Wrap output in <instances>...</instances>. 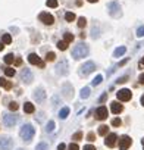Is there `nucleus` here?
<instances>
[{
  "label": "nucleus",
  "mask_w": 144,
  "mask_h": 150,
  "mask_svg": "<svg viewBox=\"0 0 144 150\" xmlns=\"http://www.w3.org/2000/svg\"><path fill=\"white\" fill-rule=\"evenodd\" d=\"M107 131H109V127H107V125H102V127L99 128V134H100V135H106Z\"/></svg>",
  "instance_id": "24"
},
{
  "label": "nucleus",
  "mask_w": 144,
  "mask_h": 150,
  "mask_svg": "<svg viewBox=\"0 0 144 150\" xmlns=\"http://www.w3.org/2000/svg\"><path fill=\"white\" fill-rule=\"evenodd\" d=\"M87 2H90V3H96V2H99V0H87Z\"/></svg>",
  "instance_id": "50"
},
{
  "label": "nucleus",
  "mask_w": 144,
  "mask_h": 150,
  "mask_svg": "<svg viewBox=\"0 0 144 150\" xmlns=\"http://www.w3.org/2000/svg\"><path fill=\"white\" fill-rule=\"evenodd\" d=\"M3 47H5V44H3L2 41H0V52H2V50H3Z\"/></svg>",
  "instance_id": "49"
},
{
  "label": "nucleus",
  "mask_w": 144,
  "mask_h": 150,
  "mask_svg": "<svg viewBox=\"0 0 144 150\" xmlns=\"http://www.w3.org/2000/svg\"><path fill=\"white\" fill-rule=\"evenodd\" d=\"M102 80H103V77H102V75H97V77L93 80V86L96 87V86H99L100 83H102Z\"/></svg>",
  "instance_id": "30"
},
{
  "label": "nucleus",
  "mask_w": 144,
  "mask_h": 150,
  "mask_svg": "<svg viewBox=\"0 0 144 150\" xmlns=\"http://www.w3.org/2000/svg\"><path fill=\"white\" fill-rule=\"evenodd\" d=\"M21 77H22V81L27 83V84H30V83L32 81V74H31V71H30L28 68H24V69H22Z\"/></svg>",
  "instance_id": "12"
},
{
  "label": "nucleus",
  "mask_w": 144,
  "mask_h": 150,
  "mask_svg": "<svg viewBox=\"0 0 144 150\" xmlns=\"http://www.w3.org/2000/svg\"><path fill=\"white\" fill-rule=\"evenodd\" d=\"M72 40H74V34H71V33H65V34H63V41L71 43Z\"/></svg>",
  "instance_id": "22"
},
{
  "label": "nucleus",
  "mask_w": 144,
  "mask_h": 150,
  "mask_svg": "<svg viewBox=\"0 0 144 150\" xmlns=\"http://www.w3.org/2000/svg\"><path fill=\"white\" fill-rule=\"evenodd\" d=\"M53 128H54V122H53V121H49V124H47V127H46V131L50 132V131H53Z\"/></svg>",
  "instance_id": "33"
},
{
  "label": "nucleus",
  "mask_w": 144,
  "mask_h": 150,
  "mask_svg": "<svg viewBox=\"0 0 144 150\" xmlns=\"http://www.w3.org/2000/svg\"><path fill=\"white\" fill-rule=\"evenodd\" d=\"M68 115H69V108H63V109L59 112V116H60L62 119H65Z\"/></svg>",
  "instance_id": "23"
},
{
  "label": "nucleus",
  "mask_w": 144,
  "mask_h": 150,
  "mask_svg": "<svg viewBox=\"0 0 144 150\" xmlns=\"http://www.w3.org/2000/svg\"><path fill=\"white\" fill-rule=\"evenodd\" d=\"M143 66H144V57L140 60V68H143Z\"/></svg>",
  "instance_id": "48"
},
{
  "label": "nucleus",
  "mask_w": 144,
  "mask_h": 150,
  "mask_svg": "<svg viewBox=\"0 0 144 150\" xmlns=\"http://www.w3.org/2000/svg\"><path fill=\"white\" fill-rule=\"evenodd\" d=\"M107 12H109V15H110V16H113V18L121 16V15H122L121 5H119L118 2H110V3L107 5Z\"/></svg>",
  "instance_id": "3"
},
{
  "label": "nucleus",
  "mask_w": 144,
  "mask_h": 150,
  "mask_svg": "<svg viewBox=\"0 0 144 150\" xmlns=\"http://www.w3.org/2000/svg\"><path fill=\"white\" fill-rule=\"evenodd\" d=\"M13 147V140L8 135L0 137V150H12Z\"/></svg>",
  "instance_id": "5"
},
{
  "label": "nucleus",
  "mask_w": 144,
  "mask_h": 150,
  "mask_svg": "<svg viewBox=\"0 0 144 150\" xmlns=\"http://www.w3.org/2000/svg\"><path fill=\"white\" fill-rule=\"evenodd\" d=\"M21 63H22V60H21V59H16V60H15V65H16V66H19Z\"/></svg>",
  "instance_id": "46"
},
{
  "label": "nucleus",
  "mask_w": 144,
  "mask_h": 150,
  "mask_svg": "<svg viewBox=\"0 0 144 150\" xmlns=\"http://www.w3.org/2000/svg\"><path fill=\"white\" fill-rule=\"evenodd\" d=\"M2 43H3V44H11V43H12V37H11L9 34H3Z\"/></svg>",
  "instance_id": "21"
},
{
  "label": "nucleus",
  "mask_w": 144,
  "mask_h": 150,
  "mask_svg": "<svg viewBox=\"0 0 144 150\" xmlns=\"http://www.w3.org/2000/svg\"><path fill=\"white\" fill-rule=\"evenodd\" d=\"M0 86H2V87H5V88H8V90L12 87V84H11V83H8L5 78H0Z\"/></svg>",
  "instance_id": "25"
},
{
  "label": "nucleus",
  "mask_w": 144,
  "mask_h": 150,
  "mask_svg": "<svg viewBox=\"0 0 144 150\" xmlns=\"http://www.w3.org/2000/svg\"><path fill=\"white\" fill-rule=\"evenodd\" d=\"M9 109H11V110H16V109H18V103L12 102V103L9 105Z\"/></svg>",
  "instance_id": "38"
},
{
  "label": "nucleus",
  "mask_w": 144,
  "mask_h": 150,
  "mask_svg": "<svg viewBox=\"0 0 144 150\" xmlns=\"http://www.w3.org/2000/svg\"><path fill=\"white\" fill-rule=\"evenodd\" d=\"M75 13L74 12H66V15H65V19L68 21V22H72V21H75Z\"/></svg>",
  "instance_id": "19"
},
{
  "label": "nucleus",
  "mask_w": 144,
  "mask_h": 150,
  "mask_svg": "<svg viewBox=\"0 0 144 150\" xmlns=\"http://www.w3.org/2000/svg\"><path fill=\"white\" fill-rule=\"evenodd\" d=\"M49 8H57V0H47V3H46Z\"/></svg>",
  "instance_id": "31"
},
{
  "label": "nucleus",
  "mask_w": 144,
  "mask_h": 150,
  "mask_svg": "<svg viewBox=\"0 0 144 150\" xmlns=\"http://www.w3.org/2000/svg\"><path fill=\"white\" fill-rule=\"evenodd\" d=\"M54 57H56V54H54L53 52H50V53H47V54H46V60H47V62L54 60Z\"/></svg>",
  "instance_id": "32"
},
{
  "label": "nucleus",
  "mask_w": 144,
  "mask_h": 150,
  "mask_svg": "<svg viewBox=\"0 0 144 150\" xmlns=\"http://www.w3.org/2000/svg\"><path fill=\"white\" fill-rule=\"evenodd\" d=\"M5 74L8 75V77H13V75H15V69L13 68H6L5 69Z\"/></svg>",
  "instance_id": "29"
},
{
  "label": "nucleus",
  "mask_w": 144,
  "mask_h": 150,
  "mask_svg": "<svg viewBox=\"0 0 144 150\" xmlns=\"http://www.w3.org/2000/svg\"><path fill=\"white\" fill-rule=\"evenodd\" d=\"M110 109H112L113 113H121V112L124 110V106H122L121 103H118V102H113L112 106H110Z\"/></svg>",
  "instance_id": "16"
},
{
  "label": "nucleus",
  "mask_w": 144,
  "mask_h": 150,
  "mask_svg": "<svg viewBox=\"0 0 144 150\" xmlns=\"http://www.w3.org/2000/svg\"><path fill=\"white\" fill-rule=\"evenodd\" d=\"M88 54V47L87 44H78L74 50H72V56H74V59H81V57H85Z\"/></svg>",
  "instance_id": "2"
},
{
  "label": "nucleus",
  "mask_w": 144,
  "mask_h": 150,
  "mask_svg": "<svg viewBox=\"0 0 144 150\" xmlns=\"http://www.w3.org/2000/svg\"><path fill=\"white\" fill-rule=\"evenodd\" d=\"M19 134H21V138L24 140V141H31V138L34 137V134H35V129H34V127L31 125V124H25L22 128H21V131H19Z\"/></svg>",
  "instance_id": "1"
},
{
  "label": "nucleus",
  "mask_w": 144,
  "mask_h": 150,
  "mask_svg": "<svg viewBox=\"0 0 144 150\" xmlns=\"http://www.w3.org/2000/svg\"><path fill=\"white\" fill-rule=\"evenodd\" d=\"M47 144L46 143H40V144H37V147H35V150H47Z\"/></svg>",
  "instance_id": "34"
},
{
  "label": "nucleus",
  "mask_w": 144,
  "mask_h": 150,
  "mask_svg": "<svg viewBox=\"0 0 144 150\" xmlns=\"http://www.w3.org/2000/svg\"><path fill=\"white\" fill-rule=\"evenodd\" d=\"M121 124H122V121H121L119 118H115V119L112 121V125H113V127H121Z\"/></svg>",
  "instance_id": "36"
},
{
  "label": "nucleus",
  "mask_w": 144,
  "mask_h": 150,
  "mask_svg": "<svg viewBox=\"0 0 144 150\" xmlns=\"http://www.w3.org/2000/svg\"><path fill=\"white\" fill-rule=\"evenodd\" d=\"M84 150H96V147L91 146V144H88V146H84Z\"/></svg>",
  "instance_id": "41"
},
{
  "label": "nucleus",
  "mask_w": 144,
  "mask_h": 150,
  "mask_svg": "<svg viewBox=\"0 0 144 150\" xmlns=\"http://www.w3.org/2000/svg\"><path fill=\"white\" fill-rule=\"evenodd\" d=\"M28 62H30V63H32V65H38L40 68H43V66H44V63L41 62V59H40L35 53H31V54L28 56Z\"/></svg>",
  "instance_id": "14"
},
{
  "label": "nucleus",
  "mask_w": 144,
  "mask_h": 150,
  "mask_svg": "<svg viewBox=\"0 0 144 150\" xmlns=\"http://www.w3.org/2000/svg\"><path fill=\"white\" fill-rule=\"evenodd\" d=\"M125 81H126V77H122V78H119V80H118V83H119V84H122V83H125Z\"/></svg>",
  "instance_id": "44"
},
{
  "label": "nucleus",
  "mask_w": 144,
  "mask_h": 150,
  "mask_svg": "<svg viewBox=\"0 0 144 150\" xmlns=\"http://www.w3.org/2000/svg\"><path fill=\"white\" fill-rule=\"evenodd\" d=\"M85 25H87V19H85L84 16H81V18L78 19V27H80V28H84Z\"/></svg>",
  "instance_id": "28"
},
{
  "label": "nucleus",
  "mask_w": 144,
  "mask_h": 150,
  "mask_svg": "<svg viewBox=\"0 0 144 150\" xmlns=\"http://www.w3.org/2000/svg\"><path fill=\"white\" fill-rule=\"evenodd\" d=\"M96 37H99V33H97V30L94 28V30H93V38H96Z\"/></svg>",
  "instance_id": "43"
},
{
  "label": "nucleus",
  "mask_w": 144,
  "mask_h": 150,
  "mask_svg": "<svg viewBox=\"0 0 144 150\" xmlns=\"http://www.w3.org/2000/svg\"><path fill=\"white\" fill-rule=\"evenodd\" d=\"M56 72H57L59 75H66V74H68V62H66V60L59 62L57 66H56Z\"/></svg>",
  "instance_id": "9"
},
{
  "label": "nucleus",
  "mask_w": 144,
  "mask_h": 150,
  "mask_svg": "<svg viewBox=\"0 0 144 150\" xmlns=\"http://www.w3.org/2000/svg\"><path fill=\"white\" fill-rule=\"evenodd\" d=\"M106 97H107V94H103V96H102V99H100V102H104V100H106Z\"/></svg>",
  "instance_id": "47"
},
{
  "label": "nucleus",
  "mask_w": 144,
  "mask_h": 150,
  "mask_svg": "<svg viewBox=\"0 0 144 150\" xmlns=\"http://www.w3.org/2000/svg\"><path fill=\"white\" fill-rule=\"evenodd\" d=\"M138 80H140V83H141V84H144V74H141V75H140V78H138Z\"/></svg>",
  "instance_id": "45"
},
{
  "label": "nucleus",
  "mask_w": 144,
  "mask_h": 150,
  "mask_svg": "<svg viewBox=\"0 0 144 150\" xmlns=\"http://www.w3.org/2000/svg\"><path fill=\"white\" fill-rule=\"evenodd\" d=\"M65 147H66V146H65L63 143H60V144L57 146V150H65Z\"/></svg>",
  "instance_id": "42"
},
{
  "label": "nucleus",
  "mask_w": 144,
  "mask_h": 150,
  "mask_svg": "<svg viewBox=\"0 0 144 150\" xmlns=\"http://www.w3.org/2000/svg\"><path fill=\"white\" fill-rule=\"evenodd\" d=\"M116 97H118L121 102H128V100H131L132 93H131V90H128V88H122V90H119V91L116 93Z\"/></svg>",
  "instance_id": "6"
},
{
  "label": "nucleus",
  "mask_w": 144,
  "mask_h": 150,
  "mask_svg": "<svg viewBox=\"0 0 144 150\" xmlns=\"http://www.w3.org/2000/svg\"><path fill=\"white\" fill-rule=\"evenodd\" d=\"M13 62H15V56H13L12 53H9V54H6V56H5V63L11 65V63H13Z\"/></svg>",
  "instance_id": "20"
},
{
  "label": "nucleus",
  "mask_w": 144,
  "mask_h": 150,
  "mask_svg": "<svg viewBox=\"0 0 144 150\" xmlns=\"http://www.w3.org/2000/svg\"><path fill=\"white\" fill-rule=\"evenodd\" d=\"M88 96H90V88H88V87L83 88V90H81V97H83V99H87Z\"/></svg>",
  "instance_id": "27"
},
{
  "label": "nucleus",
  "mask_w": 144,
  "mask_h": 150,
  "mask_svg": "<svg viewBox=\"0 0 144 150\" xmlns=\"http://www.w3.org/2000/svg\"><path fill=\"white\" fill-rule=\"evenodd\" d=\"M18 150H24V149H18Z\"/></svg>",
  "instance_id": "53"
},
{
  "label": "nucleus",
  "mask_w": 144,
  "mask_h": 150,
  "mask_svg": "<svg viewBox=\"0 0 144 150\" xmlns=\"http://www.w3.org/2000/svg\"><path fill=\"white\" fill-rule=\"evenodd\" d=\"M16 116L15 115H5V118H3V124H5V127H8V128H11V127H13L15 124H16Z\"/></svg>",
  "instance_id": "10"
},
{
  "label": "nucleus",
  "mask_w": 144,
  "mask_h": 150,
  "mask_svg": "<svg viewBox=\"0 0 144 150\" xmlns=\"http://www.w3.org/2000/svg\"><path fill=\"white\" fill-rule=\"evenodd\" d=\"M38 19H40L44 25H52V24L54 22L53 15H50V13H47V12H41V13H40V16H38Z\"/></svg>",
  "instance_id": "7"
},
{
  "label": "nucleus",
  "mask_w": 144,
  "mask_h": 150,
  "mask_svg": "<svg viewBox=\"0 0 144 150\" xmlns=\"http://www.w3.org/2000/svg\"><path fill=\"white\" fill-rule=\"evenodd\" d=\"M34 99L37 100V103H43L46 100V91L43 88H37L34 91Z\"/></svg>",
  "instance_id": "11"
},
{
  "label": "nucleus",
  "mask_w": 144,
  "mask_h": 150,
  "mask_svg": "<svg viewBox=\"0 0 144 150\" xmlns=\"http://www.w3.org/2000/svg\"><path fill=\"white\" fill-rule=\"evenodd\" d=\"M137 37H140V38H141V37H144V25H143V27H140V28L137 30Z\"/></svg>",
  "instance_id": "35"
},
{
  "label": "nucleus",
  "mask_w": 144,
  "mask_h": 150,
  "mask_svg": "<svg viewBox=\"0 0 144 150\" xmlns=\"http://www.w3.org/2000/svg\"><path fill=\"white\" fill-rule=\"evenodd\" d=\"M94 137H96V135H94V132H90V134H88V135H87V138H88V140H90V141H94V140H96V138H94Z\"/></svg>",
  "instance_id": "40"
},
{
  "label": "nucleus",
  "mask_w": 144,
  "mask_h": 150,
  "mask_svg": "<svg viewBox=\"0 0 144 150\" xmlns=\"http://www.w3.org/2000/svg\"><path fill=\"white\" fill-rule=\"evenodd\" d=\"M143 146H144V138H143Z\"/></svg>",
  "instance_id": "52"
},
{
  "label": "nucleus",
  "mask_w": 144,
  "mask_h": 150,
  "mask_svg": "<svg viewBox=\"0 0 144 150\" xmlns=\"http://www.w3.org/2000/svg\"><path fill=\"white\" fill-rule=\"evenodd\" d=\"M125 52H126V47H125V46H121V47H118V49L115 50L113 56H115V57H121L122 54H125Z\"/></svg>",
  "instance_id": "17"
},
{
  "label": "nucleus",
  "mask_w": 144,
  "mask_h": 150,
  "mask_svg": "<svg viewBox=\"0 0 144 150\" xmlns=\"http://www.w3.org/2000/svg\"><path fill=\"white\" fill-rule=\"evenodd\" d=\"M68 150H78V144H77V143H72V144L68 147Z\"/></svg>",
  "instance_id": "39"
},
{
  "label": "nucleus",
  "mask_w": 144,
  "mask_h": 150,
  "mask_svg": "<svg viewBox=\"0 0 144 150\" xmlns=\"http://www.w3.org/2000/svg\"><path fill=\"white\" fill-rule=\"evenodd\" d=\"M34 110H35V108H34L32 103H28V102H27V103L24 105V112H27V113H32Z\"/></svg>",
  "instance_id": "18"
},
{
  "label": "nucleus",
  "mask_w": 144,
  "mask_h": 150,
  "mask_svg": "<svg viewBox=\"0 0 144 150\" xmlns=\"http://www.w3.org/2000/svg\"><path fill=\"white\" fill-rule=\"evenodd\" d=\"M131 144H132L131 137H128V135H122V137H119V149H121V150H126Z\"/></svg>",
  "instance_id": "8"
},
{
  "label": "nucleus",
  "mask_w": 144,
  "mask_h": 150,
  "mask_svg": "<svg viewBox=\"0 0 144 150\" xmlns=\"http://www.w3.org/2000/svg\"><path fill=\"white\" fill-rule=\"evenodd\" d=\"M93 71H96V63L91 62V60H88V62H85L84 65L80 66V75H88Z\"/></svg>",
  "instance_id": "4"
},
{
  "label": "nucleus",
  "mask_w": 144,
  "mask_h": 150,
  "mask_svg": "<svg viewBox=\"0 0 144 150\" xmlns=\"http://www.w3.org/2000/svg\"><path fill=\"white\" fill-rule=\"evenodd\" d=\"M141 105H143V106H144V96H143V97H141Z\"/></svg>",
  "instance_id": "51"
},
{
  "label": "nucleus",
  "mask_w": 144,
  "mask_h": 150,
  "mask_svg": "<svg viewBox=\"0 0 144 150\" xmlns=\"http://www.w3.org/2000/svg\"><path fill=\"white\" fill-rule=\"evenodd\" d=\"M116 140H118V135L116 134H109L107 137H106V146L107 147H113L115 144H116Z\"/></svg>",
  "instance_id": "15"
},
{
  "label": "nucleus",
  "mask_w": 144,
  "mask_h": 150,
  "mask_svg": "<svg viewBox=\"0 0 144 150\" xmlns=\"http://www.w3.org/2000/svg\"><path fill=\"white\" fill-rule=\"evenodd\" d=\"M81 137H83V132H80V131H78V132H75V134H74V137H72V138H74V140H81Z\"/></svg>",
  "instance_id": "37"
},
{
  "label": "nucleus",
  "mask_w": 144,
  "mask_h": 150,
  "mask_svg": "<svg viewBox=\"0 0 144 150\" xmlns=\"http://www.w3.org/2000/svg\"><path fill=\"white\" fill-rule=\"evenodd\" d=\"M57 49H59V50H66V49H68V43L63 41V40L59 41V43H57Z\"/></svg>",
  "instance_id": "26"
},
{
  "label": "nucleus",
  "mask_w": 144,
  "mask_h": 150,
  "mask_svg": "<svg viewBox=\"0 0 144 150\" xmlns=\"http://www.w3.org/2000/svg\"><path fill=\"white\" fill-rule=\"evenodd\" d=\"M96 118H97L99 121H103V119H106V118H107V108H104V106H100V108L96 110Z\"/></svg>",
  "instance_id": "13"
}]
</instances>
